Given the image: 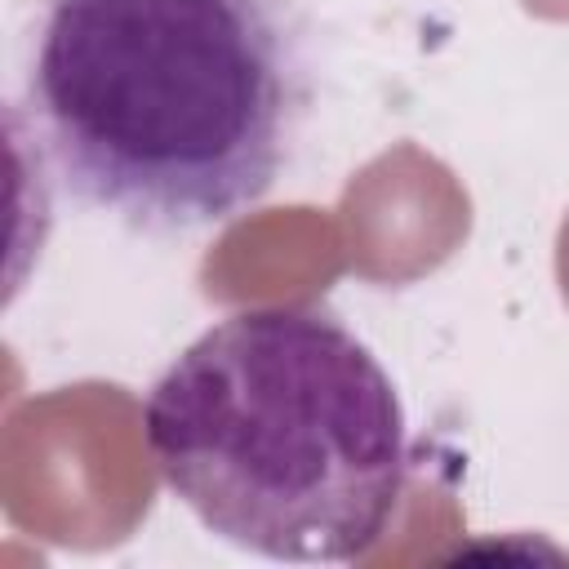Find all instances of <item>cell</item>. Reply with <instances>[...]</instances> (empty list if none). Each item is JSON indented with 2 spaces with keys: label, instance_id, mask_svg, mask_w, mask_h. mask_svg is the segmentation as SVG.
I'll use <instances>...</instances> for the list:
<instances>
[{
  "label": "cell",
  "instance_id": "2",
  "mask_svg": "<svg viewBox=\"0 0 569 569\" xmlns=\"http://www.w3.org/2000/svg\"><path fill=\"white\" fill-rule=\"evenodd\" d=\"M142 427L213 538L289 565L360 560L409 471L396 382L320 307H253L204 329L147 391Z\"/></svg>",
  "mask_w": 569,
  "mask_h": 569
},
{
  "label": "cell",
  "instance_id": "1",
  "mask_svg": "<svg viewBox=\"0 0 569 569\" xmlns=\"http://www.w3.org/2000/svg\"><path fill=\"white\" fill-rule=\"evenodd\" d=\"M27 107L62 187L147 236L258 204L311 111L293 0H40Z\"/></svg>",
  "mask_w": 569,
  "mask_h": 569
}]
</instances>
